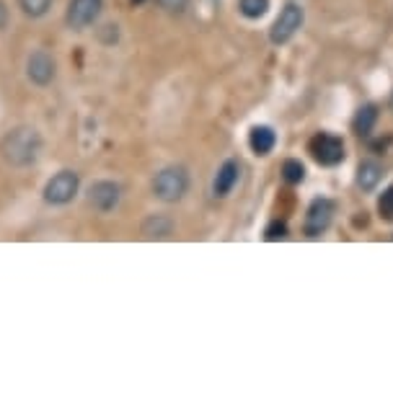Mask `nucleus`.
Returning a JSON list of instances; mask_svg holds the SVG:
<instances>
[{"label": "nucleus", "instance_id": "obj_1", "mask_svg": "<svg viewBox=\"0 0 393 395\" xmlns=\"http://www.w3.org/2000/svg\"><path fill=\"white\" fill-rule=\"evenodd\" d=\"M0 152L6 163L16 166V168H26L34 166L39 155H42V135L34 127H16L0 143Z\"/></svg>", "mask_w": 393, "mask_h": 395}, {"label": "nucleus", "instance_id": "obj_2", "mask_svg": "<svg viewBox=\"0 0 393 395\" xmlns=\"http://www.w3.org/2000/svg\"><path fill=\"white\" fill-rule=\"evenodd\" d=\"M187 189H189V173L184 166H166L153 178V194L166 204L181 202Z\"/></svg>", "mask_w": 393, "mask_h": 395}, {"label": "nucleus", "instance_id": "obj_3", "mask_svg": "<svg viewBox=\"0 0 393 395\" xmlns=\"http://www.w3.org/2000/svg\"><path fill=\"white\" fill-rule=\"evenodd\" d=\"M78 189H80V178L76 171H60L47 181L44 186V202L52 207H62L76 199Z\"/></svg>", "mask_w": 393, "mask_h": 395}, {"label": "nucleus", "instance_id": "obj_4", "mask_svg": "<svg viewBox=\"0 0 393 395\" xmlns=\"http://www.w3.org/2000/svg\"><path fill=\"white\" fill-rule=\"evenodd\" d=\"M103 10V0H70L65 21L73 31H86L88 26H94L99 21Z\"/></svg>", "mask_w": 393, "mask_h": 395}, {"label": "nucleus", "instance_id": "obj_5", "mask_svg": "<svg viewBox=\"0 0 393 395\" xmlns=\"http://www.w3.org/2000/svg\"><path fill=\"white\" fill-rule=\"evenodd\" d=\"M303 8H300L298 3H287L283 10H280V16L277 21L272 24V31H269V39L274 44H285L290 42L292 36L298 34V29L303 26Z\"/></svg>", "mask_w": 393, "mask_h": 395}, {"label": "nucleus", "instance_id": "obj_6", "mask_svg": "<svg viewBox=\"0 0 393 395\" xmlns=\"http://www.w3.org/2000/svg\"><path fill=\"white\" fill-rule=\"evenodd\" d=\"M57 76V59L47 50H36L26 59V78L34 85H50Z\"/></svg>", "mask_w": 393, "mask_h": 395}, {"label": "nucleus", "instance_id": "obj_7", "mask_svg": "<svg viewBox=\"0 0 393 395\" xmlns=\"http://www.w3.org/2000/svg\"><path fill=\"white\" fill-rule=\"evenodd\" d=\"M88 204L94 207L96 212H114L117 210V204L122 199V189L120 184H114V181H96V184L88 186Z\"/></svg>", "mask_w": 393, "mask_h": 395}, {"label": "nucleus", "instance_id": "obj_8", "mask_svg": "<svg viewBox=\"0 0 393 395\" xmlns=\"http://www.w3.org/2000/svg\"><path fill=\"white\" fill-rule=\"evenodd\" d=\"M310 152L321 166H336L344 160V143L336 135H316L310 140Z\"/></svg>", "mask_w": 393, "mask_h": 395}, {"label": "nucleus", "instance_id": "obj_9", "mask_svg": "<svg viewBox=\"0 0 393 395\" xmlns=\"http://www.w3.org/2000/svg\"><path fill=\"white\" fill-rule=\"evenodd\" d=\"M334 207L331 199H316V202L308 207V215H306V236L308 238H318L324 233L326 227L331 225L334 220Z\"/></svg>", "mask_w": 393, "mask_h": 395}, {"label": "nucleus", "instance_id": "obj_10", "mask_svg": "<svg viewBox=\"0 0 393 395\" xmlns=\"http://www.w3.org/2000/svg\"><path fill=\"white\" fill-rule=\"evenodd\" d=\"M238 173H241V168H238V163L236 160H225L220 166V171H217V176H215V181H213V192H215V196H228V194L233 192V186H236V181H238Z\"/></svg>", "mask_w": 393, "mask_h": 395}, {"label": "nucleus", "instance_id": "obj_11", "mask_svg": "<svg viewBox=\"0 0 393 395\" xmlns=\"http://www.w3.org/2000/svg\"><path fill=\"white\" fill-rule=\"evenodd\" d=\"M173 236V222L166 215H150L143 222V238L148 240H166Z\"/></svg>", "mask_w": 393, "mask_h": 395}, {"label": "nucleus", "instance_id": "obj_12", "mask_svg": "<svg viewBox=\"0 0 393 395\" xmlns=\"http://www.w3.org/2000/svg\"><path fill=\"white\" fill-rule=\"evenodd\" d=\"M274 143H277V135H274L272 127L266 124H257L248 135V145L257 155H269L274 150Z\"/></svg>", "mask_w": 393, "mask_h": 395}, {"label": "nucleus", "instance_id": "obj_13", "mask_svg": "<svg viewBox=\"0 0 393 395\" xmlns=\"http://www.w3.org/2000/svg\"><path fill=\"white\" fill-rule=\"evenodd\" d=\"M380 176H383V168L378 166L376 160H365L357 168V186L362 192H373L378 181H380Z\"/></svg>", "mask_w": 393, "mask_h": 395}, {"label": "nucleus", "instance_id": "obj_14", "mask_svg": "<svg viewBox=\"0 0 393 395\" xmlns=\"http://www.w3.org/2000/svg\"><path fill=\"white\" fill-rule=\"evenodd\" d=\"M378 122V109L373 103H365V106H359L357 117H355V132L362 137H368L373 132V127Z\"/></svg>", "mask_w": 393, "mask_h": 395}, {"label": "nucleus", "instance_id": "obj_15", "mask_svg": "<svg viewBox=\"0 0 393 395\" xmlns=\"http://www.w3.org/2000/svg\"><path fill=\"white\" fill-rule=\"evenodd\" d=\"M18 8L24 10V16L29 18H42L50 13L52 0H18Z\"/></svg>", "mask_w": 393, "mask_h": 395}, {"label": "nucleus", "instance_id": "obj_16", "mask_svg": "<svg viewBox=\"0 0 393 395\" xmlns=\"http://www.w3.org/2000/svg\"><path fill=\"white\" fill-rule=\"evenodd\" d=\"M283 178L287 184H300L306 178V168L300 160H285L283 163Z\"/></svg>", "mask_w": 393, "mask_h": 395}, {"label": "nucleus", "instance_id": "obj_17", "mask_svg": "<svg viewBox=\"0 0 393 395\" xmlns=\"http://www.w3.org/2000/svg\"><path fill=\"white\" fill-rule=\"evenodd\" d=\"M269 8V0H241V13L246 18H262Z\"/></svg>", "mask_w": 393, "mask_h": 395}, {"label": "nucleus", "instance_id": "obj_18", "mask_svg": "<svg viewBox=\"0 0 393 395\" xmlns=\"http://www.w3.org/2000/svg\"><path fill=\"white\" fill-rule=\"evenodd\" d=\"M378 212H380V217L383 220H393V186H388V189L380 194V199H378Z\"/></svg>", "mask_w": 393, "mask_h": 395}, {"label": "nucleus", "instance_id": "obj_19", "mask_svg": "<svg viewBox=\"0 0 393 395\" xmlns=\"http://www.w3.org/2000/svg\"><path fill=\"white\" fill-rule=\"evenodd\" d=\"M264 238L266 240H283V238H287V225L283 220H274L272 225L264 230Z\"/></svg>", "mask_w": 393, "mask_h": 395}, {"label": "nucleus", "instance_id": "obj_20", "mask_svg": "<svg viewBox=\"0 0 393 395\" xmlns=\"http://www.w3.org/2000/svg\"><path fill=\"white\" fill-rule=\"evenodd\" d=\"M161 3H163V8H169L171 13H181V10L187 8L189 0H161Z\"/></svg>", "mask_w": 393, "mask_h": 395}, {"label": "nucleus", "instance_id": "obj_21", "mask_svg": "<svg viewBox=\"0 0 393 395\" xmlns=\"http://www.w3.org/2000/svg\"><path fill=\"white\" fill-rule=\"evenodd\" d=\"M6 18H8V13H6V6H3V3H0V29H3V26H6Z\"/></svg>", "mask_w": 393, "mask_h": 395}, {"label": "nucleus", "instance_id": "obj_22", "mask_svg": "<svg viewBox=\"0 0 393 395\" xmlns=\"http://www.w3.org/2000/svg\"><path fill=\"white\" fill-rule=\"evenodd\" d=\"M132 3H143V0H132Z\"/></svg>", "mask_w": 393, "mask_h": 395}, {"label": "nucleus", "instance_id": "obj_23", "mask_svg": "<svg viewBox=\"0 0 393 395\" xmlns=\"http://www.w3.org/2000/svg\"><path fill=\"white\" fill-rule=\"evenodd\" d=\"M391 103H393V99H391Z\"/></svg>", "mask_w": 393, "mask_h": 395}]
</instances>
